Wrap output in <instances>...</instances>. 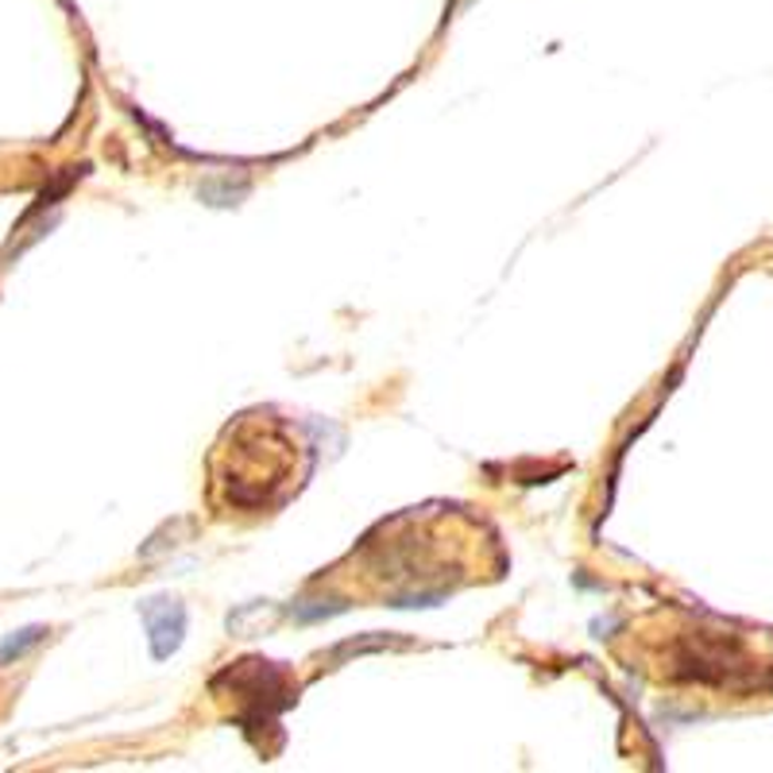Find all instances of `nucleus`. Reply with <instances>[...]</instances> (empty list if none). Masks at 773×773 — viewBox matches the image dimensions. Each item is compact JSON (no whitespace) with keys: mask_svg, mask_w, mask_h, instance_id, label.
Wrapping results in <instances>:
<instances>
[{"mask_svg":"<svg viewBox=\"0 0 773 773\" xmlns=\"http://www.w3.org/2000/svg\"><path fill=\"white\" fill-rule=\"evenodd\" d=\"M147 623H152L155 658H170V654L178 650V643H182V607L163 599V619L155 607H147Z\"/></svg>","mask_w":773,"mask_h":773,"instance_id":"nucleus-1","label":"nucleus"},{"mask_svg":"<svg viewBox=\"0 0 773 773\" xmlns=\"http://www.w3.org/2000/svg\"><path fill=\"white\" fill-rule=\"evenodd\" d=\"M43 635H46L43 627H28V630H20V635H15V638H8V643L0 646V658H4V661L20 658V654L28 650V646H35V643H39V638H43Z\"/></svg>","mask_w":773,"mask_h":773,"instance_id":"nucleus-2","label":"nucleus"}]
</instances>
